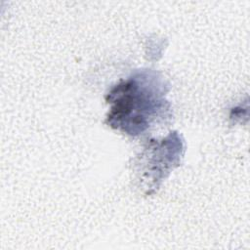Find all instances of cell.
I'll return each instance as SVG.
<instances>
[{
  "label": "cell",
  "mask_w": 250,
  "mask_h": 250,
  "mask_svg": "<svg viewBox=\"0 0 250 250\" xmlns=\"http://www.w3.org/2000/svg\"><path fill=\"white\" fill-rule=\"evenodd\" d=\"M164 93V84L152 71L139 72L121 81L106 97L111 104L108 124L131 135L144 132L168 109Z\"/></svg>",
  "instance_id": "cell-1"
}]
</instances>
